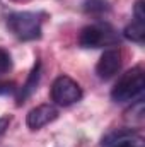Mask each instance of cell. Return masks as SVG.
Wrapping results in <instances>:
<instances>
[{
  "label": "cell",
  "mask_w": 145,
  "mask_h": 147,
  "mask_svg": "<svg viewBox=\"0 0 145 147\" xmlns=\"http://www.w3.org/2000/svg\"><path fill=\"white\" fill-rule=\"evenodd\" d=\"M46 14L41 10H19L7 16L9 31L21 41H36L43 34Z\"/></svg>",
  "instance_id": "6da1fadb"
},
{
  "label": "cell",
  "mask_w": 145,
  "mask_h": 147,
  "mask_svg": "<svg viewBox=\"0 0 145 147\" xmlns=\"http://www.w3.org/2000/svg\"><path fill=\"white\" fill-rule=\"evenodd\" d=\"M145 89L144 67L137 65L123 74L111 91V99L114 103H128L142 98Z\"/></svg>",
  "instance_id": "7a4b0ae2"
},
{
  "label": "cell",
  "mask_w": 145,
  "mask_h": 147,
  "mask_svg": "<svg viewBox=\"0 0 145 147\" xmlns=\"http://www.w3.org/2000/svg\"><path fill=\"white\" fill-rule=\"evenodd\" d=\"M119 41L118 33L106 22H94L80 29L79 46L85 50H96L104 46H114Z\"/></svg>",
  "instance_id": "3957f363"
},
{
  "label": "cell",
  "mask_w": 145,
  "mask_h": 147,
  "mask_svg": "<svg viewBox=\"0 0 145 147\" xmlns=\"http://www.w3.org/2000/svg\"><path fill=\"white\" fill-rule=\"evenodd\" d=\"M51 101L58 106H72L79 103L84 96V91L77 80L68 75H58L51 84Z\"/></svg>",
  "instance_id": "277c9868"
},
{
  "label": "cell",
  "mask_w": 145,
  "mask_h": 147,
  "mask_svg": "<svg viewBox=\"0 0 145 147\" xmlns=\"http://www.w3.org/2000/svg\"><path fill=\"white\" fill-rule=\"evenodd\" d=\"M103 147H145L144 137L132 128H121L103 139Z\"/></svg>",
  "instance_id": "5b68a950"
},
{
  "label": "cell",
  "mask_w": 145,
  "mask_h": 147,
  "mask_svg": "<svg viewBox=\"0 0 145 147\" xmlns=\"http://www.w3.org/2000/svg\"><path fill=\"white\" fill-rule=\"evenodd\" d=\"M123 36L128 41H133L137 45H144L145 39V10L144 0H137L133 7V21L123 29Z\"/></svg>",
  "instance_id": "8992f818"
},
{
  "label": "cell",
  "mask_w": 145,
  "mask_h": 147,
  "mask_svg": "<svg viewBox=\"0 0 145 147\" xmlns=\"http://www.w3.org/2000/svg\"><path fill=\"white\" fill-rule=\"evenodd\" d=\"M119 69H121V51L116 48H109L101 55L96 65V75L101 80H109L119 72Z\"/></svg>",
  "instance_id": "52a82bcc"
},
{
  "label": "cell",
  "mask_w": 145,
  "mask_h": 147,
  "mask_svg": "<svg viewBox=\"0 0 145 147\" xmlns=\"http://www.w3.org/2000/svg\"><path fill=\"white\" fill-rule=\"evenodd\" d=\"M58 118V110L53 105H39L28 113L26 125L31 130H41L43 127L53 123Z\"/></svg>",
  "instance_id": "ba28073f"
},
{
  "label": "cell",
  "mask_w": 145,
  "mask_h": 147,
  "mask_svg": "<svg viewBox=\"0 0 145 147\" xmlns=\"http://www.w3.org/2000/svg\"><path fill=\"white\" fill-rule=\"evenodd\" d=\"M39 80H41V62L36 60L34 65H33V69H31V72H29V75H28V79H26V82L22 84V87H21V91H19L17 106L24 105V103L33 96V92L36 91L38 86H39Z\"/></svg>",
  "instance_id": "9c48e42d"
},
{
  "label": "cell",
  "mask_w": 145,
  "mask_h": 147,
  "mask_svg": "<svg viewBox=\"0 0 145 147\" xmlns=\"http://www.w3.org/2000/svg\"><path fill=\"white\" fill-rule=\"evenodd\" d=\"M82 10L89 16H103L111 10V5L109 0H84Z\"/></svg>",
  "instance_id": "30bf717a"
},
{
  "label": "cell",
  "mask_w": 145,
  "mask_h": 147,
  "mask_svg": "<svg viewBox=\"0 0 145 147\" xmlns=\"http://www.w3.org/2000/svg\"><path fill=\"white\" fill-rule=\"evenodd\" d=\"M10 69H12V57L7 50L0 48V75L7 74Z\"/></svg>",
  "instance_id": "8fae6325"
},
{
  "label": "cell",
  "mask_w": 145,
  "mask_h": 147,
  "mask_svg": "<svg viewBox=\"0 0 145 147\" xmlns=\"http://www.w3.org/2000/svg\"><path fill=\"white\" fill-rule=\"evenodd\" d=\"M15 91L14 82H0V96H9Z\"/></svg>",
  "instance_id": "7c38bea8"
},
{
  "label": "cell",
  "mask_w": 145,
  "mask_h": 147,
  "mask_svg": "<svg viewBox=\"0 0 145 147\" xmlns=\"http://www.w3.org/2000/svg\"><path fill=\"white\" fill-rule=\"evenodd\" d=\"M9 125H10V116H2L0 118V137L5 134V130L9 128Z\"/></svg>",
  "instance_id": "4fadbf2b"
},
{
  "label": "cell",
  "mask_w": 145,
  "mask_h": 147,
  "mask_svg": "<svg viewBox=\"0 0 145 147\" xmlns=\"http://www.w3.org/2000/svg\"><path fill=\"white\" fill-rule=\"evenodd\" d=\"M12 2H21V0H12Z\"/></svg>",
  "instance_id": "5bb4252c"
}]
</instances>
